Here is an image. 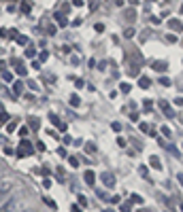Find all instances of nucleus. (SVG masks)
I'll list each match as a JSON object with an SVG mask.
<instances>
[{
    "label": "nucleus",
    "instance_id": "nucleus-1",
    "mask_svg": "<svg viewBox=\"0 0 183 212\" xmlns=\"http://www.w3.org/2000/svg\"><path fill=\"white\" fill-rule=\"evenodd\" d=\"M28 155H32V144H30V140H21L19 149H17V157H28Z\"/></svg>",
    "mask_w": 183,
    "mask_h": 212
},
{
    "label": "nucleus",
    "instance_id": "nucleus-2",
    "mask_svg": "<svg viewBox=\"0 0 183 212\" xmlns=\"http://www.w3.org/2000/svg\"><path fill=\"white\" fill-rule=\"evenodd\" d=\"M100 180H102V185H104V187H115V176H113V174H109V172L100 174Z\"/></svg>",
    "mask_w": 183,
    "mask_h": 212
},
{
    "label": "nucleus",
    "instance_id": "nucleus-3",
    "mask_svg": "<svg viewBox=\"0 0 183 212\" xmlns=\"http://www.w3.org/2000/svg\"><path fill=\"white\" fill-rule=\"evenodd\" d=\"M11 187H13V182H11V180H0V197H2V195H6V193L11 191Z\"/></svg>",
    "mask_w": 183,
    "mask_h": 212
},
{
    "label": "nucleus",
    "instance_id": "nucleus-4",
    "mask_svg": "<svg viewBox=\"0 0 183 212\" xmlns=\"http://www.w3.org/2000/svg\"><path fill=\"white\" fill-rule=\"evenodd\" d=\"M168 28H170L173 32H183V23L179 19H170V21H168Z\"/></svg>",
    "mask_w": 183,
    "mask_h": 212
},
{
    "label": "nucleus",
    "instance_id": "nucleus-5",
    "mask_svg": "<svg viewBox=\"0 0 183 212\" xmlns=\"http://www.w3.org/2000/svg\"><path fill=\"white\" fill-rule=\"evenodd\" d=\"M49 119H51V123H53V125L58 127V129H60V131H66V123H62V121H60V119H58V117H55V115H53V113H51V115H49Z\"/></svg>",
    "mask_w": 183,
    "mask_h": 212
},
{
    "label": "nucleus",
    "instance_id": "nucleus-6",
    "mask_svg": "<svg viewBox=\"0 0 183 212\" xmlns=\"http://www.w3.org/2000/svg\"><path fill=\"white\" fill-rule=\"evenodd\" d=\"M160 108H162V113H164V115H166L168 119H173V117H175V113L170 110V106H168V102H164V100H162V102H160Z\"/></svg>",
    "mask_w": 183,
    "mask_h": 212
},
{
    "label": "nucleus",
    "instance_id": "nucleus-7",
    "mask_svg": "<svg viewBox=\"0 0 183 212\" xmlns=\"http://www.w3.org/2000/svg\"><path fill=\"white\" fill-rule=\"evenodd\" d=\"M151 66H153V70H158V72H164V70H166V62H162V59H160V62H153Z\"/></svg>",
    "mask_w": 183,
    "mask_h": 212
},
{
    "label": "nucleus",
    "instance_id": "nucleus-8",
    "mask_svg": "<svg viewBox=\"0 0 183 212\" xmlns=\"http://www.w3.org/2000/svg\"><path fill=\"white\" fill-rule=\"evenodd\" d=\"M83 180H85L88 185H94V182H96V176H94V172H92V170H88V172H85Z\"/></svg>",
    "mask_w": 183,
    "mask_h": 212
},
{
    "label": "nucleus",
    "instance_id": "nucleus-9",
    "mask_svg": "<svg viewBox=\"0 0 183 212\" xmlns=\"http://www.w3.org/2000/svg\"><path fill=\"white\" fill-rule=\"evenodd\" d=\"M149 163H151V168H155V170L162 168V163H160V159H158L155 155H151V157H149Z\"/></svg>",
    "mask_w": 183,
    "mask_h": 212
},
{
    "label": "nucleus",
    "instance_id": "nucleus-10",
    "mask_svg": "<svg viewBox=\"0 0 183 212\" xmlns=\"http://www.w3.org/2000/svg\"><path fill=\"white\" fill-rule=\"evenodd\" d=\"M138 85H140L143 89H147V87L151 85V79H149V77H140V79H138Z\"/></svg>",
    "mask_w": 183,
    "mask_h": 212
},
{
    "label": "nucleus",
    "instance_id": "nucleus-11",
    "mask_svg": "<svg viewBox=\"0 0 183 212\" xmlns=\"http://www.w3.org/2000/svg\"><path fill=\"white\" fill-rule=\"evenodd\" d=\"M21 91H24V83H19V81L13 83V93H15V95H19Z\"/></svg>",
    "mask_w": 183,
    "mask_h": 212
},
{
    "label": "nucleus",
    "instance_id": "nucleus-12",
    "mask_svg": "<svg viewBox=\"0 0 183 212\" xmlns=\"http://www.w3.org/2000/svg\"><path fill=\"white\" fill-rule=\"evenodd\" d=\"M70 104H73V106H79V104H81V98H79L77 93H73V95H70Z\"/></svg>",
    "mask_w": 183,
    "mask_h": 212
},
{
    "label": "nucleus",
    "instance_id": "nucleus-13",
    "mask_svg": "<svg viewBox=\"0 0 183 212\" xmlns=\"http://www.w3.org/2000/svg\"><path fill=\"white\" fill-rule=\"evenodd\" d=\"M138 172H140V176H143V178H149V174H147V168H145V166H140Z\"/></svg>",
    "mask_w": 183,
    "mask_h": 212
},
{
    "label": "nucleus",
    "instance_id": "nucleus-14",
    "mask_svg": "<svg viewBox=\"0 0 183 212\" xmlns=\"http://www.w3.org/2000/svg\"><path fill=\"white\" fill-rule=\"evenodd\" d=\"M160 83L164 85V87H170V85H173V83H170V79H166V77H162V79H160Z\"/></svg>",
    "mask_w": 183,
    "mask_h": 212
},
{
    "label": "nucleus",
    "instance_id": "nucleus-15",
    "mask_svg": "<svg viewBox=\"0 0 183 212\" xmlns=\"http://www.w3.org/2000/svg\"><path fill=\"white\" fill-rule=\"evenodd\" d=\"M119 89H121V93H128V91H130V85H128V83H121V87H119Z\"/></svg>",
    "mask_w": 183,
    "mask_h": 212
},
{
    "label": "nucleus",
    "instance_id": "nucleus-16",
    "mask_svg": "<svg viewBox=\"0 0 183 212\" xmlns=\"http://www.w3.org/2000/svg\"><path fill=\"white\" fill-rule=\"evenodd\" d=\"M15 41L19 42V45H28V38H26V36H17Z\"/></svg>",
    "mask_w": 183,
    "mask_h": 212
},
{
    "label": "nucleus",
    "instance_id": "nucleus-17",
    "mask_svg": "<svg viewBox=\"0 0 183 212\" xmlns=\"http://www.w3.org/2000/svg\"><path fill=\"white\" fill-rule=\"evenodd\" d=\"M119 210H121V212H132V206H130V204H124Z\"/></svg>",
    "mask_w": 183,
    "mask_h": 212
},
{
    "label": "nucleus",
    "instance_id": "nucleus-18",
    "mask_svg": "<svg viewBox=\"0 0 183 212\" xmlns=\"http://www.w3.org/2000/svg\"><path fill=\"white\" fill-rule=\"evenodd\" d=\"M58 19H60V26H62V28H66V23H68V21H66V19H64L60 13H58Z\"/></svg>",
    "mask_w": 183,
    "mask_h": 212
},
{
    "label": "nucleus",
    "instance_id": "nucleus-19",
    "mask_svg": "<svg viewBox=\"0 0 183 212\" xmlns=\"http://www.w3.org/2000/svg\"><path fill=\"white\" fill-rule=\"evenodd\" d=\"M132 202H134V204H143V197H140V195H132Z\"/></svg>",
    "mask_w": 183,
    "mask_h": 212
},
{
    "label": "nucleus",
    "instance_id": "nucleus-20",
    "mask_svg": "<svg viewBox=\"0 0 183 212\" xmlns=\"http://www.w3.org/2000/svg\"><path fill=\"white\" fill-rule=\"evenodd\" d=\"M2 79H4V81H13V74H11V72H4Z\"/></svg>",
    "mask_w": 183,
    "mask_h": 212
},
{
    "label": "nucleus",
    "instance_id": "nucleus-21",
    "mask_svg": "<svg viewBox=\"0 0 183 212\" xmlns=\"http://www.w3.org/2000/svg\"><path fill=\"white\" fill-rule=\"evenodd\" d=\"M166 41H168V42H177V36H175V34H168V36H166Z\"/></svg>",
    "mask_w": 183,
    "mask_h": 212
},
{
    "label": "nucleus",
    "instance_id": "nucleus-22",
    "mask_svg": "<svg viewBox=\"0 0 183 212\" xmlns=\"http://www.w3.org/2000/svg\"><path fill=\"white\" fill-rule=\"evenodd\" d=\"M0 121H9V115H6V113H4V110H2V113H0Z\"/></svg>",
    "mask_w": 183,
    "mask_h": 212
},
{
    "label": "nucleus",
    "instance_id": "nucleus-23",
    "mask_svg": "<svg viewBox=\"0 0 183 212\" xmlns=\"http://www.w3.org/2000/svg\"><path fill=\"white\" fill-rule=\"evenodd\" d=\"M70 166H73V168H77V166H79V159H75V157H70Z\"/></svg>",
    "mask_w": 183,
    "mask_h": 212
},
{
    "label": "nucleus",
    "instance_id": "nucleus-24",
    "mask_svg": "<svg viewBox=\"0 0 183 212\" xmlns=\"http://www.w3.org/2000/svg\"><path fill=\"white\" fill-rule=\"evenodd\" d=\"M126 36H128V38H130V36H134V30H132V28H128V30H126Z\"/></svg>",
    "mask_w": 183,
    "mask_h": 212
},
{
    "label": "nucleus",
    "instance_id": "nucleus-25",
    "mask_svg": "<svg viewBox=\"0 0 183 212\" xmlns=\"http://www.w3.org/2000/svg\"><path fill=\"white\" fill-rule=\"evenodd\" d=\"M140 129H143V131H151V129H149V125H147V123H140Z\"/></svg>",
    "mask_w": 183,
    "mask_h": 212
},
{
    "label": "nucleus",
    "instance_id": "nucleus-26",
    "mask_svg": "<svg viewBox=\"0 0 183 212\" xmlns=\"http://www.w3.org/2000/svg\"><path fill=\"white\" fill-rule=\"evenodd\" d=\"M73 4L75 6H83V0H73Z\"/></svg>",
    "mask_w": 183,
    "mask_h": 212
},
{
    "label": "nucleus",
    "instance_id": "nucleus-27",
    "mask_svg": "<svg viewBox=\"0 0 183 212\" xmlns=\"http://www.w3.org/2000/svg\"><path fill=\"white\" fill-rule=\"evenodd\" d=\"M175 102H177V104H179V106H183V98H177V100H175Z\"/></svg>",
    "mask_w": 183,
    "mask_h": 212
},
{
    "label": "nucleus",
    "instance_id": "nucleus-28",
    "mask_svg": "<svg viewBox=\"0 0 183 212\" xmlns=\"http://www.w3.org/2000/svg\"><path fill=\"white\" fill-rule=\"evenodd\" d=\"M177 180H179V182L183 185V174H179V176H177Z\"/></svg>",
    "mask_w": 183,
    "mask_h": 212
},
{
    "label": "nucleus",
    "instance_id": "nucleus-29",
    "mask_svg": "<svg viewBox=\"0 0 183 212\" xmlns=\"http://www.w3.org/2000/svg\"><path fill=\"white\" fill-rule=\"evenodd\" d=\"M102 212H113V210H102Z\"/></svg>",
    "mask_w": 183,
    "mask_h": 212
}]
</instances>
